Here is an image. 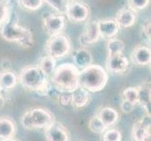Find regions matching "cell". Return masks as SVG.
<instances>
[{"label":"cell","instance_id":"cell-29","mask_svg":"<svg viewBox=\"0 0 151 141\" xmlns=\"http://www.w3.org/2000/svg\"><path fill=\"white\" fill-rule=\"evenodd\" d=\"M102 140L103 141H121L122 135L120 131L117 129H110L106 132H103Z\"/></svg>","mask_w":151,"mask_h":141},{"label":"cell","instance_id":"cell-33","mask_svg":"<svg viewBox=\"0 0 151 141\" xmlns=\"http://www.w3.org/2000/svg\"><path fill=\"white\" fill-rule=\"evenodd\" d=\"M134 108V106L132 103H131L129 102L126 101V100H123L121 103V110L124 113H131Z\"/></svg>","mask_w":151,"mask_h":141},{"label":"cell","instance_id":"cell-30","mask_svg":"<svg viewBox=\"0 0 151 141\" xmlns=\"http://www.w3.org/2000/svg\"><path fill=\"white\" fill-rule=\"evenodd\" d=\"M149 3L150 0H128L129 9L134 10L135 12H136V10H142L147 8Z\"/></svg>","mask_w":151,"mask_h":141},{"label":"cell","instance_id":"cell-16","mask_svg":"<svg viewBox=\"0 0 151 141\" xmlns=\"http://www.w3.org/2000/svg\"><path fill=\"white\" fill-rule=\"evenodd\" d=\"M137 92L138 103L143 106L147 115L150 116V82H145L137 87Z\"/></svg>","mask_w":151,"mask_h":141},{"label":"cell","instance_id":"cell-12","mask_svg":"<svg viewBox=\"0 0 151 141\" xmlns=\"http://www.w3.org/2000/svg\"><path fill=\"white\" fill-rule=\"evenodd\" d=\"M45 137L47 141H69L70 137L67 129L55 121L52 122L44 129Z\"/></svg>","mask_w":151,"mask_h":141},{"label":"cell","instance_id":"cell-10","mask_svg":"<svg viewBox=\"0 0 151 141\" xmlns=\"http://www.w3.org/2000/svg\"><path fill=\"white\" fill-rule=\"evenodd\" d=\"M133 141H150V116L147 115L144 119L134 123L132 131Z\"/></svg>","mask_w":151,"mask_h":141},{"label":"cell","instance_id":"cell-23","mask_svg":"<svg viewBox=\"0 0 151 141\" xmlns=\"http://www.w3.org/2000/svg\"><path fill=\"white\" fill-rule=\"evenodd\" d=\"M106 49H107L108 56L123 54V51L125 49V43L121 40L113 38L108 40L106 44Z\"/></svg>","mask_w":151,"mask_h":141},{"label":"cell","instance_id":"cell-2","mask_svg":"<svg viewBox=\"0 0 151 141\" xmlns=\"http://www.w3.org/2000/svg\"><path fill=\"white\" fill-rule=\"evenodd\" d=\"M0 34L5 40L16 43L24 49L30 48L34 44V37L31 30L20 25L17 16L13 12L10 14L8 22L5 23L0 28Z\"/></svg>","mask_w":151,"mask_h":141},{"label":"cell","instance_id":"cell-31","mask_svg":"<svg viewBox=\"0 0 151 141\" xmlns=\"http://www.w3.org/2000/svg\"><path fill=\"white\" fill-rule=\"evenodd\" d=\"M57 100L62 106H68L71 103V92H58Z\"/></svg>","mask_w":151,"mask_h":141},{"label":"cell","instance_id":"cell-28","mask_svg":"<svg viewBox=\"0 0 151 141\" xmlns=\"http://www.w3.org/2000/svg\"><path fill=\"white\" fill-rule=\"evenodd\" d=\"M20 6L24 9L35 12L43 5V0H18Z\"/></svg>","mask_w":151,"mask_h":141},{"label":"cell","instance_id":"cell-3","mask_svg":"<svg viewBox=\"0 0 151 141\" xmlns=\"http://www.w3.org/2000/svg\"><path fill=\"white\" fill-rule=\"evenodd\" d=\"M108 82V72L101 65L90 64L80 71L79 86L88 92L102 90Z\"/></svg>","mask_w":151,"mask_h":141},{"label":"cell","instance_id":"cell-22","mask_svg":"<svg viewBox=\"0 0 151 141\" xmlns=\"http://www.w3.org/2000/svg\"><path fill=\"white\" fill-rule=\"evenodd\" d=\"M40 69L41 70V72L43 74L49 77L52 75V74L55 72V68H56V60L53 57H51L49 56H43L42 59H40L39 66H38Z\"/></svg>","mask_w":151,"mask_h":141},{"label":"cell","instance_id":"cell-14","mask_svg":"<svg viewBox=\"0 0 151 141\" xmlns=\"http://www.w3.org/2000/svg\"><path fill=\"white\" fill-rule=\"evenodd\" d=\"M114 20L120 28H129L133 27L136 23L137 15L134 10L129 8H124L118 10Z\"/></svg>","mask_w":151,"mask_h":141},{"label":"cell","instance_id":"cell-8","mask_svg":"<svg viewBox=\"0 0 151 141\" xmlns=\"http://www.w3.org/2000/svg\"><path fill=\"white\" fill-rule=\"evenodd\" d=\"M66 25V18L62 14H49L43 18V28L50 36L60 34Z\"/></svg>","mask_w":151,"mask_h":141},{"label":"cell","instance_id":"cell-19","mask_svg":"<svg viewBox=\"0 0 151 141\" xmlns=\"http://www.w3.org/2000/svg\"><path fill=\"white\" fill-rule=\"evenodd\" d=\"M90 101V94L85 88L79 87L71 92V104L75 108H83Z\"/></svg>","mask_w":151,"mask_h":141},{"label":"cell","instance_id":"cell-34","mask_svg":"<svg viewBox=\"0 0 151 141\" xmlns=\"http://www.w3.org/2000/svg\"><path fill=\"white\" fill-rule=\"evenodd\" d=\"M5 106V99L2 95V90H0V109H2Z\"/></svg>","mask_w":151,"mask_h":141},{"label":"cell","instance_id":"cell-5","mask_svg":"<svg viewBox=\"0 0 151 141\" xmlns=\"http://www.w3.org/2000/svg\"><path fill=\"white\" fill-rule=\"evenodd\" d=\"M48 79L38 66L28 65L23 68L19 74V81L24 88L37 92L43 83Z\"/></svg>","mask_w":151,"mask_h":141},{"label":"cell","instance_id":"cell-21","mask_svg":"<svg viewBox=\"0 0 151 141\" xmlns=\"http://www.w3.org/2000/svg\"><path fill=\"white\" fill-rule=\"evenodd\" d=\"M17 84V76L15 72L5 70L0 74V90H9Z\"/></svg>","mask_w":151,"mask_h":141},{"label":"cell","instance_id":"cell-6","mask_svg":"<svg viewBox=\"0 0 151 141\" xmlns=\"http://www.w3.org/2000/svg\"><path fill=\"white\" fill-rule=\"evenodd\" d=\"M71 45L69 38L62 33L51 36L45 44L46 54L55 60L69 55Z\"/></svg>","mask_w":151,"mask_h":141},{"label":"cell","instance_id":"cell-13","mask_svg":"<svg viewBox=\"0 0 151 141\" xmlns=\"http://www.w3.org/2000/svg\"><path fill=\"white\" fill-rule=\"evenodd\" d=\"M100 38L101 36L99 32L97 21H91L86 25L84 32L81 34L79 40L83 46H88L96 43Z\"/></svg>","mask_w":151,"mask_h":141},{"label":"cell","instance_id":"cell-27","mask_svg":"<svg viewBox=\"0 0 151 141\" xmlns=\"http://www.w3.org/2000/svg\"><path fill=\"white\" fill-rule=\"evenodd\" d=\"M123 98L124 100H126L132 103L135 106L138 104V92H137V87H129L125 88L123 90Z\"/></svg>","mask_w":151,"mask_h":141},{"label":"cell","instance_id":"cell-17","mask_svg":"<svg viewBox=\"0 0 151 141\" xmlns=\"http://www.w3.org/2000/svg\"><path fill=\"white\" fill-rule=\"evenodd\" d=\"M16 132V125L9 117L0 118V140H6L13 137Z\"/></svg>","mask_w":151,"mask_h":141},{"label":"cell","instance_id":"cell-32","mask_svg":"<svg viewBox=\"0 0 151 141\" xmlns=\"http://www.w3.org/2000/svg\"><path fill=\"white\" fill-rule=\"evenodd\" d=\"M150 27H151V23H150V20H147V22H145L143 27H142V34H143V37L144 39L147 41V43H150V35H151V32H150Z\"/></svg>","mask_w":151,"mask_h":141},{"label":"cell","instance_id":"cell-26","mask_svg":"<svg viewBox=\"0 0 151 141\" xmlns=\"http://www.w3.org/2000/svg\"><path fill=\"white\" fill-rule=\"evenodd\" d=\"M88 128L91 132L96 134H102L105 131L106 126L102 123V121L100 119V118L97 116H94L90 119L89 123H88Z\"/></svg>","mask_w":151,"mask_h":141},{"label":"cell","instance_id":"cell-4","mask_svg":"<svg viewBox=\"0 0 151 141\" xmlns=\"http://www.w3.org/2000/svg\"><path fill=\"white\" fill-rule=\"evenodd\" d=\"M54 121L53 114L40 107L30 109L21 118V123L25 129H45Z\"/></svg>","mask_w":151,"mask_h":141},{"label":"cell","instance_id":"cell-11","mask_svg":"<svg viewBox=\"0 0 151 141\" xmlns=\"http://www.w3.org/2000/svg\"><path fill=\"white\" fill-rule=\"evenodd\" d=\"M97 23L100 36L108 40L116 37L119 32V29H120L114 18L101 19L97 21Z\"/></svg>","mask_w":151,"mask_h":141},{"label":"cell","instance_id":"cell-1","mask_svg":"<svg viewBox=\"0 0 151 141\" xmlns=\"http://www.w3.org/2000/svg\"><path fill=\"white\" fill-rule=\"evenodd\" d=\"M80 70L72 63H64L55 68L50 77L53 88L58 92H72L79 86Z\"/></svg>","mask_w":151,"mask_h":141},{"label":"cell","instance_id":"cell-9","mask_svg":"<svg viewBox=\"0 0 151 141\" xmlns=\"http://www.w3.org/2000/svg\"><path fill=\"white\" fill-rule=\"evenodd\" d=\"M129 65V62L123 54L108 56L105 64V70L106 72H112V74H122L127 72Z\"/></svg>","mask_w":151,"mask_h":141},{"label":"cell","instance_id":"cell-25","mask_svg":"<svg viewBox=\"0 0 151 141\" xmlns=\"http://www.w3.org/2000/svg\"><path fill=\"white\" fill-rule=\"evenodd\" d=\"M12 12V8L9 6V1L0 0V28L5 23L8 22Z\"/></svg>","mask_w":151,"mask_h":141},{"label":"cell","instance_id":"cell-20","mask_svg":"<svg viewBox=\"0 0 151 141\" xmlns=\"http://www.w3.org/2000/svg\"><path fill=\"white\" fill-rule=\"evenodd\" d=\"M98 117L102 121V123L105 125L106 128L109 126H112L114 123H116L119 115L116 110H114L112 107H103L101 108L98 114Z\"/></svg>","mask_w":151,"mask_h":141},{"label":"cell","instance_id":"cell-15","mask_svg":"<svg viewBox=\"0 0 151 141\" xmlns=\"http://www.w3.org/2000/svg\"><path fill=\"white\" fill-rule=\"evenodd\" d=\"M132 60L137 66H147L151 62L150 48L145 45H138L132 53Z\"/></svg>","mask_w":151,"mask_h":141},{"label":"cell","instance_id":"cell-18","mask_svg":"<svg viewBox=\"0 0 151 141\" xmlns=\"http://www.w3.org/2000/svg\"><path fill=\"white\" fill-rule=\"evenodd\" d=\"M74 65L78 69H84V68L89 66L92 63V55L86 48H80L77 49L73 56H72Z\"/></svg>","mask_w":151,"mask_h":141},{"label":"cell","instance_id":"cell-24","mask_svg":"<svg viewBox=\"0 0 151 141\" xmlns=\"http://www.w3.org/2000/svg\"><path fill=\"white\" fill-rule=\"evenodd\" d=\"M43 2L55 9L58 14H63L66 12L70 1V0H43Z\"/></svg>","mask_w":151,"mask_h":141},{"label":"cell","instance_id":"cell-37","mask_svg":"<svg viewBox=\"0 0 151 141\" xmlns=\"http://www.w3.org/2000/svg\"><path fill=\"white\" fill-rule=\"evenodd\" d=\"M5 1H8V0H5Z\"/></svg>","mask_w":151,"mask_h":141},{"label":"cell","instance_id":"cell-35","mask_svg":"<svg viewBox=\"0 0 151 141\" xmlns=\"http://www.w3.org/2000/svg\"><path fill=\"white\" fill-rule=\"evenodd\" d=\"M3 141H19V140H17V139H15V138L12 137V138H9V139H6V140H3Z\"/></svg>","mask_w":151,"mask_h":141},{"label":"cell","instance_id":"cell-7","mask_svg":"<svg viewBox=\"0 0 151 141\" xmlns=\"http://www.w3.org/2000/svg\"><path fill=\"white\" fill-rule=\"evenodd\" d=\"M65 14L67 18L72 23H82L88 19L90 9L86 4L79 1H70Z\"/></svg>","mask_w":151,"mask_h":141},{"label":"cell","instance_id":"cell-36","mask_svg":"<svg viewBox=\"0 0 151 141\" xmlns=\"http://www.w3.org/2000/svg\"><path fill=\"white\" fill-rule=\"evenodd\" d=\"M70 1H76V0H70Z\"/></svg>","mask_w":151,"mask_h":141}]
</instances>
